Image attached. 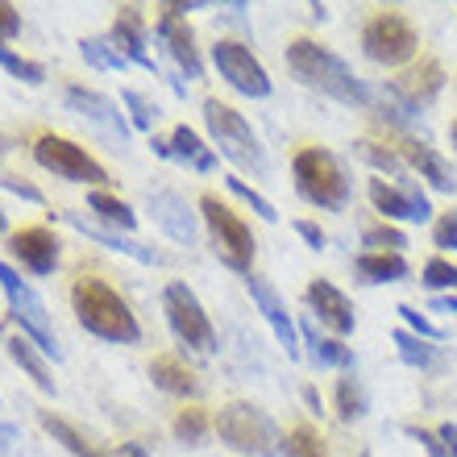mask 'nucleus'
<instances>
[{
	"instance_id": "f257e3e1",
	"label": "nucleus",
	"mask_w": 457,
	"mask_h": 457,
	"mask_svg": "<svg viewBox=\"0 0 457 457\" xmlns=\"http://www.w3.org/2000/svg\"><path fill=\"white\" fill-rule=\"evenodd\" d=\"M287 71L295 75L303 87H312L320 96L337 100L345 109H370L374 112V87L361 84L345 59H337L333 50L312 42V37H295L287 46Z\"/></svg>"
},
{
	"instance_id": "f03ea898",
	"label": "nucleus",
	"mask_w": 457,
	"mask_h": 457,
	"mask_svg": "<svg viewBox=\"0 0 457 457\" xmlns=\"http://www.w3.org/2000/svg\"><path fill=\"white\" fill-rule=\"evenodd\" d=\"M71 312L79 320V328H87L100 341H117V345H133L142 341V325L125 300L104 283V278H75L71 283Z\"/></svg>"
},
{
	"instance_id": "7ed1b4c3",
	"label": "nucleus",
	"mask_w": 457,
	"mask_h": 457,
	"mask_svg": "<svg viewBox=\"0 0 457 457\" xmlns=\"http://www.w3.org/2000/svg\"><path fill=\"white\" fill-rule=\"evenodd\" d=\"M291 179H295V192L320 212H341L353 195L341 158L325 145H303L300 154L291 158Z\"/></svg>"
},
{
	"instance_id": "20e7f679",
	"label": "nucleus",
	"mask_w": 457,
	"mask_h": 457,
	"mask_svg": "<svg viewBox=\"0 0 457 457\" xmlns=\"http://www.w3.org/2000/svg\"><path fill=\"white\" fill-rule=\"evenodd\" d=\"M204 129L208 142L220 158H228L233 167L253 170V175H270V158H266V145L258 142V133L250 129V120L241 117L237 109L220 104L217 96L204 100Z\"/></svg>"
},
{
	"instance_id": "39448f33",
	"label": "nucleus",
	"mask_w": 457,
	"mask_h": 457,
	"mask_svg": "<svg viewBox=\"0 0 457 457\" xmlns=\"http://www.w3.org/2000/svg\"><path fill=\"white\" fill-rule=\"evenodd\" d=\"M217 436L220 445H228L241 457H278L283 453V436H278V424L270 420V411H262L258 403H245V399H233L217 411Z\"/></svg>"
},
{
	"instance_id": "423d86ee",
	"label": "nucleus",
	"mask_w": 457,
	"mask_h": 457,
	"mask_svg": "<svg viewBox=\"0 0 457 457\" xmlns=\"http://www.w3.org/2000/svg\"><path fill=\"white\" fill-rule=\"evenodd\" d=\"M200 217H204L208 237H212V250H217L220 262H225L228 270H237V275L250 278L258 241H253V233L245 228V220H241L228 204H220V195H212V192L200 195Z\"/></svg>"
},
{
	"instance_id": "0eeeda50",
	"label": "nucleus",
	"mask_w": 457,
	"mask_h": 457,
	"mask_svg": "<svg viewBox=\"0 0 457 457\" xmlns=\"http://www.w3.org/2000/svg\"><path fill=\"white\" fill-rule=\"evenodd\" d=\"M0 291H4V300H9V316L21 325V337H29L46 358L59 361L62 349H59V341H54V325H50L46 303H42V295H37L9 262H0Z\"/></svg>"
},
{
	"instance_id": "6e6552de",
	"label": "nucleus",
	"mask_w": 457,
	"mask_h": 457,
	"mask_svg": "<svg viewBox=\"0 0 457 457\" xmlns=\"http://www.w3.org/2000/svg\"><path fill=\"white\" fill-rule=\"evenodd\" d=\"M416 50H420V34L403 12L383 9L361 25V54L378 67H403L416 59Z\"/></svg>"
},
{
	"instance_id": "1a4fd4ad",
	"label": "nucleus",
	"mask_w": 457,
	"mask_h": 457,
	"mask_svg": "<svg viewBox=\"0 0 457 457\" xmlns=\"http://www.w3.org/2000/svg\"><path fill=\"white\" fill-rule=\"evenodd\" d=\"M162 312H167L170 333L179 337V345L195 349V353H217V328L208 320L204 303L187 283H167L162 291Z\"/></svg>"
},
{
	"instance_id": "9d476101",
	"label": "nucleus",
	"mask_w": 457,
	"mask_h": 457,
	"mask_svg": "<svg viewBox=\"0 0 457 457\" xmlns=\"http://www.w3.org/2000/svg\"><path fill=\"white\" fill-rule=\"evenodd\" d=\"M34 162L42 170H54L59 179L87 183V187H96V192H100V183H109V170L100 167L84 145H75L71 137H59V133H42V137H37L34 142Z\"/></svg>"
},
{
	"instance_id": "9b49d317",
	"label": "nucleus",
	"mask_w": 457,
	"mask_h": 457,
	"mask_svg": "<svg viewBox=\"0 0 457 457\" xmlns=\"http://www.w3.org/2000/svg\"><path fill=\"white\" fill-rule=\"evenodd\" d=\"M212 62H217L220 79H225L233 92H241V96L250 100H266L270 96V75H266V67L258 59H253V50L245 46V42H233V37H220L217 46H212Z\"/></svg>"
},
{
	"instance_id": "f8f14e48",
	"label": "nucleus",
	"mask_w": 457,
	"mask_h": 457,
	"mask_svg": "<svg viewBox=\"0 0 457 457\" xmlns=\"http://www.w3.org/2000/svg\"><path fill=\"white\" fill-rule=\"evenodd\" d=\"M62 100L71 104V112H79V117L92 125V129L104 137V142H112L117 150H125L129 145V117L120 112V104L112 96H104V92H96V87H84V84H71L67 92H62Z\"/></svg>"
},
{
	"instance_id": "ddd939ff",
	"label": "nucleus",
	"mask_w": 457,
	"mask_h": 457,
	"mask_svg": "<svg viewBox=\"0 0 457 457\" xmlns=\"http://www.w3.org/2000/svg\"><path fill=\"white\" fill-rule=\"evenodd\" d=\"M370 195L374 212H383L386 225L391 220H411V225H424V220H433V204H428V195L420 192V183H386V179H370L366 187Z\"/></svg>"
},
{
	"instance_id": "4468645a",
	"label": "nucleus",
	"mask_w": 457,
	"mask_h": 457,
	"mask_svg": "<svg viewBox=\"0 0 457 457\" xmlns=\"http://www.w3.org/2000/svg\"><path fill=\"white\" fill-rule=\"evenodd\" d=\"M154 37L162 42L167 59L175 62V71L187 75V79H200L204 75V59H200V46H195V29L183 21V12H175V4H162L154 21Z\"/></svg>"
},
{
	"instance_id": "2eb2a0df",
	"label": "nucleus",
	"mask_w": 457,
	"mask_h": 457,
	"mask_svg": "<svg viewBox=\"0 0 457 457\" xmlns=\"http://www.w3.org/2000/svg\"><path fill=\"white\" fill-rule=\"evenodd\" d=\"M386 92H391L403 109H411L416 117H420V112L433 109L436 96L445 92V67H441L436 59H420L416 67H408V71L399 75V79H391Z\"/></svg>"
},
{
	"instance_id": "dca6fc26",
	"label": "nucleus",
	"mask_w": 457,
	"mask_h": 457,
	"mask_svg": "<svg viewBox=\"0 0 457 457\" xmlns=\"http://www.w3.org/2000/svg\"><path fill=\"white\" fill-rule=\"evenodd\" d=\"M245 291H250V300H253V308L262 312V320L270 325V333H275V341L283 349H287V358H300V320L287 312V303H283V295H278L266 278H258V275H250L245 278Z\"/></svg>"
},
{
	"instance_id": "f3484780",
	"label": "nucleus",
	"mask_w": 457,
	"mask_h": 457,
	"mask_svg": "<svg viewBox=\"0 0 457 457\" xmlns=\"http://www.w3.org/2000/svg\"><path fill=\"white\" fill-rule=\"evenodd\" d=\"M399 158H403V167H411L416 175H420L433 192H441V195H453L457 192V170H453V162H449L445 154H436L433 145L424 142V137H411V133H403L399 137Z\"/></svg>"
},
{
	"instance_id": "a211bd4d",
	"label": "nucleus",
	"mask_w": 457,
	"mask_h": 457,
	"mask_svg": "<svg viewBox=\"0 0 457 457\" xmlns=\"http://www.w3.org/2000/svg\"><path fill=\"white\" fill-rule=\"evenodd\" d=\"M145 212L154 220L170 241H179V245H192L200 225H195V212L192 204L183 200L179 192H170V187H158V192H145Z\"/></svg>"
},
{
	"instance_id": "6ab92c4d",
	"label": "nucleus",
	"mask_w": 457,
	"mask_h": 457,
	"mask_svg": "<svg viewBox=\"0 0 457 457\" xmlns=\"http://www.w3.org/2000/svg\"><path fill=\"white\" fill-rule=\"evenodd\" d=\"M303 300H308V308L320 316V325H325L333 337H349V333L358 328V312H353L349 295L337 291L333 283H325V278H312L308 291H303Z\"/></svg>"
},
{
	"instance_id": "aec40b11",
	"label": "nucleus",
	"mask_w": 457,
	"mask_h": 457,
	"mask_svg": "<svg viewBox=\"0 0 457 457\" xmlns=\"http://www.w3.org/2000/svg\"><path fill=\"white\" fill-rule=\"evenodd\" d=\"M9 253L25 270H34V275H54V266H59V253H62V241L50 233V228L34 225V228H21V233H12L9 237Z\"/></svg>"
},
{
	"instance_id": "412c9836",
	"label": "nucleus",
	"mask_w": 457,
	"mask_h": 457,
	"mask_svg": "<svg viewBox=\"0 0 457 457\" xmlns=\"http://www.w3.org/2000/svg\"><path fill=\"white\" fill-rule=\"evenodd\" d=\"M109 37H112V46H117L133 67H142V71H150V75L158 71V62L150 59V50H145V17H142L137 4H120Z\"/></svg>"
},
{
	"instance_id": "4be33fe9",
	"label": "nucleus",
	"mask_w": 457,
	"mask_h": 457,
	"mask_svg": "<svg viewBox=\"0 0 457 457\" xmlns=\"http://www.w3.org/2000/svg\"><path fill=\"white\" fill-rule=\"evenodd\" d=\"M62 220H67L75 233H84L87 241H96V245H104V250H112V253H129L133 262H142V266H154L158 262V253L150 250V245L125 237V233H117V228H109V225H100V220L84 217V212H62Z\"/></svg>"
},
{
	"instance_id": "5701e85b",
	"label": "nucleus",
	"mask_w": 457,
	"mask_h": 457,
	"mask_svg": "<svg viewBox=\"0 0 457 457\" xmlns=\"http://www.w3.org/2000/svg\"><path fill=\"white\" fill-rule=\"evenodd\" d=\"M300 345H308V358H312L316 370H341V374L358 370L353 349H349L341 337H325L312 320H300Z\"/></svg>"
},
{
	"instance_id": "b1692460",
	"label": "nucleus",
	"mask_w": 457,
	"mask_h": 457,
	"mask_svg": "<svg viewBox=\"0 0 457 457\" xmlns=\"http://www.w3.org/2000/svg\"><path fill=\"white\" fill-rule=\"evenodd\" d=\"M170 158H179L195 175H212L217 170V150L192 129V125H175L170 129Z\"/></svg>"
},
{
	"instance_id": "393cba45",
	"label": "nucleus",
	"mask_w": 457,
	"mask_h": 457,
	"mask_svg": "<svg viewBox=\"0 0 457 457\" xmlns=\"http://www.w3.org/2000/svg\"><path fill=\"white\" fill-rule=\"evenodd\" d=\"M4 349H9V358L21 366L29 378H34V386L37 391H46V395H54V378H50V361H46V353L34 345L29 337H9L4 341Z\"/></svg>"
},
{
	"instance_id": "a878e982",
	"label": "nucleus",
	"mask_w": 457,
	"mask_h": 457,
	"mask_svg": "<svg viewBox=\"0 0 457 457\" xmlns=\"http://www.w3.org/2000/svg\"><path fill=\"white\" fill-rule=\"evenodd\" d=\"M353 270H358L366 283H403V278H408V258H403V253L361 250L358 258H353Z\"/></svg>"
},
{
	"instance_id": "bb28decb",
	"label": "nucleus",
	"mask_w": 457,
	"mask_h": 457,
	"mask_svg": "<svg viewBox=\"0 0 457 457\" xmlns=\"http://www.w3.org/2000/svg\"><path fill=\"white\" fill-rule=\"evenodd\" d=\"M150 378H154V386L167 391V395H200V386H204L179 358H154L150 361Z\"/></svg>"
},
{
	"instance_id": "cd10ccee",
	"label": "nucleus",
	"mask_w": 457,
	"mask_h": 457,
	"mask_svg": "<svg viewBox=\"0 0 457 457\" xmlns=\"http://www.w3.org/2000/svg\"><path fill=\"white\" fill-rule=\"evenodd\" d=\"M37 424H42V428L54 436V445H62L71 457H109L104 449L92 445V441H87V436L79 433L71 420H62V416H54V411H37Z\"/></svg>"
},
{
	"instance_id": "c85d7f7f",
	"label": "nucleus",
	"mask_w": 457,
	"mask_h": 457,
	"mask_svg": "<svg viewBox=\"0 0 457 457\" xmlns=\"http://www.w3.org/2000/svg\"><path fill=\"white\" fill-rule=\"evenodd\" d=\"M391 341H395L399 358L408 361L411 370H445V353L436 349V341H424L416 333H408V328H399Z\"/></svg>"
},
{
	"instance_id": "c756f323",
	"label": "nucleus",
	"mask_w": 457,
	"mask_h": 457,
	"mask_svg": "<svg viewBox=\"0 0 457 457\" xmlns=\"http://www.w3.org/2000/svg\"><path fill=\"white\" fill-rule=\"evenodd\" d=\"M87 208H92V217L100 220V225H109V228H117V233H133L137 228V212H133L120 195H112V192H92L87 195Z\"/></svg>"
},
{
	"instance_id": "7c9ffc66",
	"label": "nucleus",
	"mask_w": 457,
	"mask_h": 457,
	"mask_svg": "<svg viewBox=\"0 0 457 457\" xmlns=\"http://www.w3.org/2000/svg\"><path fill=\"white\" fill-rule=\"evenodd\" d=\"M333 399H337V416L345 424L361 420L366 411H370V395H366V386H361L358 374H341L337 378V391H333Z\"/></svg>"
},
{
	"instance_id": "2f4dec72",
	"label": "nucleus",
	"mask_w": 457,
	"mask_h": 457,
	"mask_svg": "<svg viewBox=\"0 0 457 457\" xmlns=\"http://www.w3.org/2000/svg\"><path fill=\"white\" fill-rule=\"evenodd\" d=\"M353 154H358L361 162H370L378 175H395L399 183L408 179V167H403V158H399L395 145H378V142H370V137H361V142H353Z\"/></svg>"
},
{
	"instance_id": "473e14b6",
	"label": "nucleus",
	"mask_w": 457,
	"mask_h": 457,
	"mask_svg": "<svg viewBox=\"0 0 457 457\" xmlns=\"http://www.w3.org/2000/svg\"><path fill=\"white\" fill-rule=\"evenodd\" d=\"M79 54H84L96 71H125V67H133V62L112 46V37H84V42H79Z\"/></svg>"
},
{
	"instance_id": "72a5a7b5",
	"label": "nucleus",
	"mask_w": 457,
	"mask_h": 457,
	"mask_svg": "<svg viewBox=\"0 0 457 457\" xmlns=\"http://www.w3.org/2000/svg\"><path fill=\"white\" fill-rule=\"evenodd\" d=\"M208 416L200 408H183L179 416H175V424H170V433H175V441L179 445H187V449H200L204 445V436H208Z\"/></svg>"
},
{
	"instance_id": "f704fd0d",
	"label": "nucleus",
	"mask_w": 457,
	"mask_h": 457,
	"mask_svg": "<svg viewBox=\"0 0 457 457\" xmlns=\"http://www.w3.org/2000/svg\"><path fill=\"white\" fill-rule=\"evenodd\" d=\"M283 457H328L325 441L312 424H295L287 436H283Z\"/></svg>"
},
{
	"instance_id": "c9c22d12",
	"label": "nucleus",
	"mask_w": 457,
	"mask_h": 457,
	"mask_svg": "<svg viewBox=\"0 0 457 457\" xmlns=\"http://www.w3.org/2000/svg\"><path fill=\"white\" fill-rule=\"evenodd\" d=\"M420 283L428 291H436V295H457V266L449 258H428Z\"/></svg>"
},
{
	"instance_id": "e433bc0d",
	"label": "nucleus",
	"mask_w": 457,
	"mask_h": 457,
	"mask_svg": "<svg viewBox=\"0 0 457 457\" xmlns=\"http://www.w3.org/2000/svg\"><path fill=\"white\" fill-rule=\"evenodd\" d=\"M0 67L12 75V79H21V84H29V87H37L42 79H46V67L42 62H34V59H21V54H12L4 42H0Z\"/></svg>"
},
{
	"instance_id": "4c0bfd02",
	"label": "nucleus",
	"mask_w": 457,
	"mask_h": 457,
	"mask_svg": "<svg viewBox=\"0 0 457 457\" xmlns=\"http://www.w3.org/2000/svg\"><path fill=\"white\" fill-rule=\"evenodd\" d=\"M225 187H228L233 195H237V200H245V204H250L253 212H258V217L266 220V225H278V208L270 204V200H266L262 192H253V187H250L245 179H237V175H225Z\"/></svg>"
},
{
	"instance_id": "58836bf2",
	"label": "nucleus",
	"mask_w": 457,
	"mask_h": 457,
	"mask_svg": "<svg viewBox=\"0 0 457 457\" xmlns=\"http://www.w3.org/2000/svg\"><path fill=\"white\" fill-rule=\"evenodd\" d=\"M120 100H125V109H129V125L133 129H154L158 120V104L150 96H142L137 87H125L120 92Z\"/></svg>"
},
{
	"instance_id": "ea45409f",
	"label": "nucleus",
	"mask_w": 457,
	"mask_h": 457,
	"mask_svg": "<svg viewBox=\"0 0 457 457\" xmlns=\"http://www.w3.org/2000/svg\"><path fill=\"white\" fill-rule=\"evenodd\" d=\"M361 245H370L374 253H403L408 237H403V228H395V225H370L361 233Z\"/></svg>"
},
{
	"instance_id": "a19ab883",
	"label": "nucleus",
	"mask_w": 457,
	"mask_h": 457,
	"mask_svg": "<svg viewBox=\"0 0 457 457\" xmlns=\"http://www.w3.org/2000/svg\"><path fill=\"white\" fill-rule=\"evenodd\" d=\"M395 312H399V320L408 325V333H416V337H424V341H445V328L436 325V320H428L420 308H411V303H399Z\"/></svg>"
},
{
	"instance_id": "79ce46f5",
	"label": "nucleus",
	"mask_w": 457,
	"mask_h": 457,
	"mask_svg": "<svg viewBox=\"0 0 457 457\" xmlns=\"http://www.w3.org/2000/svg\"><path fill=\"white\" fill-rule=\"evenodd\" d=\"M433 245H436V250L457 253V208H453V212H445V217L433 225Z\"/></svg>"
},
{
	"instance_id": "37998d69",
	"label": "nucleus",
	"mask_w": 457,
	"mask_h": 457,
	"mask_svg": "<svg viewBox=\"0 0 457 457\" xmlns=\"http://www.w3.org/2000/svg\"><path fill=\"white\" fill-rule=\"evenodd\" d=\"M408 436H411V441H420L428 457H449V449H445V441H441V433H428V428H416V424H411Z\"/></svg>"
},
{
	"instance_id": "c03bdc74",
	"label": "nucleus",
	"mask_w": 457,
	"mask_h": 457,
	"mask_svg": "<svg viewBox=\"0 0 457 457\" xmlns=\"http://www.w3.org/2000/svg\"><path fill=\"white\" fill-rule=\"evenodd\" d=\"M0 187H4V192H12V195H17V200H29V204H42V192H37L34 183L12 179V175H0Z\"/></svg>"
},
{
	"instance_id": "a18cd8bd",
	"label": "nucleus",
	"mask_w": 457,
	"mask_h": 457,
	"mask_svg": "<svg viewBox=\"0 0 457 457\" xmlns=\"http://www.w3.org/2000/svg\"><path fill=\"white\" fill-rule=\"evenodd\" d=\"M295 233L308 241V250H325V245H328V233L316 225V220H295Z\"/></svg>"
},
{
	"instance_id": "49530a36",
	"label": "nucleus",
	"mask_w": 457,
	"mask_h": 457,
	"mask_svg": "<svg viewBox=\"0 0 457 457\" xmlns=\"http://www.w3.org/2000/svg\"><path fill=\"white\" fill-rule=\"evenodd\" d=\"M17 29H21V12L12 9L9 0H0V42H4V37H17Z\"/></svg>"
},
{
	"instance_id": "de8ad7c7",
	"label": "nucleus",
	"mask_w": 457,
	"mask_h": 457,
	"mask_svg": "<svg viewBox=\"0 0 457 457\" xmlns=\"http://www.w3.org/2000/svg\"><path fill=\"white\" fill-rule=\"evenodd\" d=\"M21 453V428L0 420V457H17Z\"/></svg>"
},
{
	"instance_id": "09e8293b",
	"label": "nucleus",
	"mask_w": 457,
	"mask_h": 457,
	"mask_svg": "<svg viewBox=\"0 0 457 457\" xmlns=\"http://www.w3.org/2000/svg\"><path fill=\"white\" fill-rule=\"evenodd\" d=\"M436 433H441V441H445L449 457H457V424H441V428H436Z\"/></svg>"
},
{
	"instance_id": "8fccbe9b",
	"label": "nucleus",
	"mask_w": 457,
	"mask_h": 457,
	"mask_svg": "<svg viewBox=\"0 0 457 457\" xmlns=\"http://www.w3.org/2000/svg\"><path fill=\"white\" fill-rule=\"evenodd\" d=\"M428 308H433V312H457V295H433Z\"/></svg>"
},
{
	"instance_id": "3c124183",
	"label": "nucleus",
	"mask_w": 457,
	"mask_h": 457,
	"mask_svg": "<svg viewBox=\"0 0 457 457\" xmlns=\"http://www.w3.org/2000/svg\"><path fill=\"white\" fill-rule=\"evenodd\" d=\"M303 403H308V411H312V416H320V411H325V403H320V391H316V386H303Z\"/></svg>"
},
{
	"instance_id": "603ef678",
	"label": "nucleus",
	"mask_w": 457,
	"mask_h": 457,
	"mask_svg": "<svg viewBox=\"0 0 457 457\" xmlns=\"http://www.w3.org/2000/svg\"><path fill=\"white\" fill-rule=\"evenodd\" d=\"M150 145H154L158 158H170V137H150Z\"/></svg>"
},
{
	"instance_id": "864d4df0",
	"label": "nucleus",
	"mask_w": 457,
	"mask_h": 457,
	"mask_svg": "<svg viewBox=\"0 0 457 457\" xmlns=\"http://www.w3.org/2000/svg\"><path fill=\"white\" fill-rule=\"evenodd\" d=\"M120 457H150V453H145L142 445H133V441H129V445H120Z\"/></svg>"
},
{
	"instance_id": "5fc2aeb1",
	"label": "nucleus",
	"mask_w": 457,
	"mask_h": 457,
	"mask_svg": "<svg viewBox=\"0 0 457 457\" xmlns=\"http://www.w3.org/2000/svg\"><path fill=\"white\" fill-rule=\"evenodd\" d=\"M449 142H453V150H457V120L449 125Z\"/></svg>"
},
{
	"instance_id": "6e6d98bb",
	"label": "nucleus",
	"mask_w": 457,
	"mask_h": 457,
	"mask_svg": "<svg viewBox=\"0 0 457 457\" xmlns=\"http://www.w3.org/2000/svg\"><path fill=\"white\" fill-rule=\"evenodd\" d=\"M4 228H9V217H4V212H0V233H4Z\"/></svg>"
},
{
	"instance_id": "4d7b16f0",
	"label": "nucleus",
	"mask_w": 457,
	"mask_h": 457,
	"mask_svg": "<svg viewBox=\"0 0 457 457\" xmlns=\"http://www.w3.org/2000/svg\"><path fill=\"white\" fill-rule=\"evenodd\" d=\"M358 457H370V453H358Z\"/></svg>"
}]
</instances>
